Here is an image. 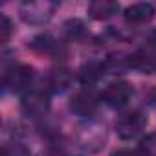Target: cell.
<instances>
[{"instance_id":"cell-6","label":"cell","mask_w":156,"mask_h":156,"mask_svg":"<svg viewBox=\"0 0 156 156\" xmlns=\"http://www.w3.org/2000/svg\"><path fill=\"white\" fill-rule=\"evenodd\" d=\"M96 108H98V96L94 94V90L88 88L77 92L70 101V110L79 116H90Z\"/></svg>"},{"instance_id":"cell-7","label":"cell","mask_w":156,"mask_h":156,"mask_svg":"<svg viewBox=\"0 0 156 156\" xmlns=\"http://www.w3.org/2000/svg\"><path fill=\"white\" fill-rule=\"evenodd\" d=\"M154 15V6L152 4H147V2H138V4H132L125 9V19L132 24H143V22H149Z\"/></svg>"},{"instance_id":"cell-1","label":"cell","mask_w":156,"mask_h":156,"mask_svg":"<svg viewBox=\"0 0 156 156\" xmlns=\"http://www.w3.org/2000/svg\"><path fill=\"white\" fill-rule=\"evenodd\" d=\"M145 125H147L145 114L140 112V110H132V112H127V114H123V116L118 118V121H116V132L123 140H132V138L140 136L145 130Z\"/></svg>"},{"instance_id":"cell-8","label":"cell","mask_w":156,"mask_h":156,"mask_svg":"<svg viewBox=\"0 0 156 156\" xmlns=\"http://www.w3.org/2000/svg\"><path fill=\"white\" fill-rule=\"evenodd\" d=\"M72 81H73V75L66 68H57V70L50 72V77H48V85L55 92H64L66 88H70Z\"/></svg>"},{"instance_id":"cell-14","label":"cell","mask_w":156,"mask_h":156,"mask_svg":"<svg viewBox=\"0 0 156 156\" xmlns=\"http://www.w3.org/2000/svg\"><path fill=\"white\" fill-rule=\"evenodd\" d=\"M83 22L81 20H70V22H66L64 24V30H66V33L70 35V37H77V35H81L83 33Z\"/></svg>"},{"instance_id":"cell-10","label":"cell","mask_w":156,"mask_h":156,"mask_svg":"<svg viewBox=\"0 0 156 156\" xmlns=\"http://www.w3.org/2000/svg\"><path fill=\"white\" fill-rule=\"evenodd\" d=\"M101 73H103V66L98 64V62H90V64H85L81 68L79 79L83 83H94V81H98L99 77H101Z\"/></svg>"},{"instance_id":"cell-15","label":"cell","mask_w":156,"mask_h":156,"mask_svg":"<svg viewBox=\"0 0 156 156\" xmlns=\"http://www.w3.org/2000/svg\"><path fill=\"white\" fill-rule=\"evenodd\" d=\"M112 156H134L130 151H118V152H114Z\"/></svg>"},{"instance_id":"cell-4","label":"cell","mask_w":156,"mask_h":156,"mask_svg":"<svg viewBox=\"0 0 156 156\" xmlns=\"http://www.w3.org/2000/svg\"><path fill=\"white\" fill-rule=\"evenodd\" d=\"M33 81V68L28 64H17L11 70L4 73V87L9 90H30V85Z\"/></svg>"},{"instance_id":"cell-5","label":"cell","mask_w":156,"mask_h":156,"mask_svg":"<svg viewBox=\"0 0 156 156\" xmlns=\"http://www.w3.org/2000/svg\"><path fill=\"white\" fill-rule=\"evenodd\" d=\"M53 9H55V4H50V2H28L22 6L20 15L30 24H44L46 20H50Z\"/></svg>"},{"instance_id":"cell-2","label":"cell","mask_w":156,"mask_h":156,"mask_svg":"<svg viewBox=\"0 0 156 156\" xmlns=\"http://www.w3.org/2000/svg\"><path fill=\"white\" fill-rule=\"evenodd\" d=\"M132 94H134V90H132L130 83H127V81H114L103 90L101 99H103V103H107L112 108H121V107H125L130 101Z\"/></svg>"},{"instance_id":"cell-3","label":"cell","mask_w":156,"mask_h":156,"mask_svg":"<svg viewBox=\"0 0 156 156\" xmlns=\"http://www.w3.org/2000/svg\"><path fill=\"white\" fill-rule=\"evenodd\" d=\"M22 110L31 118H41L50 108V96L41 88H31L22 96Z\"/></svg>"},{"instance_id":"cell-11","label":"cell","mask_w":156,"mask_h":156,"mask_svg":"<svg viewBox=\"0 0 156 156\" xmlns=\"http://www.w3.org/2000/svg\"><path fill=\"white\" fill-rule=\"evenodd\" d=\"M11 33H13V24H11V20L8 19V15L2 13V15H0V42L6 44V42L9 41Z\"/></svg>"},{"instance_id":"cell-12","label":"cell","mask_w":156,"mask_h":156,"mask_svg":"<svg viewBox=\"0 0 156 156\" xmlns=\"http://www.w3.org/2000/svg\"><path fill=\"white\" fill-rule=\"evenodd\" d=\"M140 149H141L143 156H156V134H152L147 140H143Z\"/></svg>"},{"instance_id":"cell-9","label":"cell","mask_w":156,"mask_h":156,"mask_svg":"<svg viewBox=\"0 0 156 156\" xmlns=\"http://www.w3.org/2000/svg\"><path fill=\"white\" fill-rule=\"evenodd\" d=\"M118 11V4L116 2H108V0H96L88 6V15L96 20H105L108 17H112Z\"/></svg>"},{"instance_id":"cell-16","label":"cell","mask_w":156,"mask_h":156,"mask_svg":"<svg viewBox=\"0 0 156 156\" xmlns=\"http://www.w3.org/2000/svg\"><path fill=\"white\" fill-rule=\"evenodd\" d=\"M149 41H151L152 44H156V30H154V31L151 33V37H149Z\"/></svg>"},{"instance_id":"cell-13","label":"cell","mask_w":156,"mask_h":156,"mask_svg":"<svg viewBox=\"0 0 156 156\" xmlns=\"http://www.w3.org/2000/svg\"><path fill=\"white\" fill-rule=\"evenodd\" d=\"M2 156H30V152H28L22 145L13 143V145H4Z\"/></svg>"}]
</instances>
